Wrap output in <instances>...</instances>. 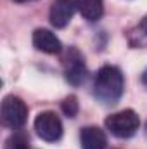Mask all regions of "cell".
<instances>
[{
    "mask_svg": "<svg viewBox=\"0 0 147 149\" xmlns=\"http://www.w3.org/2000/svg\"><path fill=\"white\" fill-rule=\"evenodd\" d=\"M125 80L116 66H102L94 81V94L102 104H116L123 94Z\"/></svg>",
    "mask_w": 147,
    "mask_h": 149,
    "instance_id": "6da1fadb",
    "label": "cell"
},
{
    "mask_svg": "<svg viewBox=\"0 0 147 149\" xmlns=\"http://www.w3.org/2000/svg\"><path fill=\"white\" fill-rule=\"evenodd\" d=\"M139 127H140V118L132 109L114 113L109 118H106V128L114 137H119V139H128L135 135Z\"/></svg>",
    "mask_w": 147,
    "mask_h": 149,
    "instance_id": "7a4b0ae2",
    "label": "cell"
},
{
    "mask_svg": "<svg viewBox=\"0 0 147 149\" xmlns=\"http://www.w3.org/2000/svg\"><path fill=\"white\" fill-rule=\"evenodd\" d=\"M28 120V106L16 95H7L2 102V123L9 128H21Z\"/></svg>",
    "mask_w": 147,
    "mask_h": 149,
    "instance_id": "3957f363",
    "label": "cell"
},
{
    "mask_svg": "<svg viewBox=\"0 0 147 149\" xmlns=\"http://www.w3.org/2000/svg\"><path fill=\"white\" fill-rule=\"evenodd\" d=\"M35 130L38 137L47 142H55L62 137V123L54 111H43L35 118Z\"/></svg>",
    "mask_w": 147,
    "mask_h": 149,
    "instance_id": "277c9868",
    "label": "cell"
},
{
    "mask_svg": "<svg viewBox=\"0 0 147 149\" xmlns=\"http://www.w3.org/2000/svg\"><path fill=\"white\" fill-rule=\"evenodd\" d=\"M76 0H54L50 7V23L55 28H64L76 10Z\"/></svg>",
    "mask_w": 147,
    "mask_h": 149,
    "instance_id": "5b68a950",
    "label": "cell"
},
{
    "mask_svg": "<svg viewBox=\"0 0 147 149\" xmlns=\"http://www.w3.org/2000/svg\"><path fill=\"white\" fill-rule=\"evenodd\" d=\"M33 45H35V49L45 52V54H59L61 49H62L61 40L55 37L50 30H45V28L35 30V33H33Z\"/></svg>",
    "mask_w": 147,
    "mask_h": 149,
    "instance_id": "8992f818",
    "label": "cell"
},
{
    "mask_svg": "<svg viewBox=\"0 0 147 149\" xmlns=\"http://www.w3.org/2000/svg\"><path fill=\"white\" fill-rule=\"evenodd\" d=\"M81 149H106L107 137L99 127H85L80 132Z\"/></svg>",
    "mask_w": 147,
    "mask_h": 149,
    "instance_id": "52a82bcc",
    "label": "cell"
},
{
    "mask_svg": "<svg viewBox=\"0 0 147 149\" xmlns=\"http://www.w3.org/2000/svg\"><path fill=\"white\" fill-rule=\"evenodd\" d=\"M76 7H78L80 14L87 21H97V19H101L102 10H104L102 0H76Z\"/></svg>",
    "mask_w": 147,
    "mask_h": 149,
    "instance_id": "ba28073f",
    "label": "cell"
},
{
    "mask_svg": "<svg viewBox=\"0 0 147 149\" xmlns=\"http://www.w3.org/2000/svg\"><path fill=\"white\" fill-rule=\"evenodd\" d=\"M87 78V68L83 64V59L78 56L76 59H69V64L66 68V80L71 85H81Z\"/></svg>",
    "mask_w": 147,
    "mask_h": 149,
    "instance_id": "9c48e42d",
    "label": "cell"
},
{
    "mask_svg": "<svg viewBox=\"0 0 147 149\" xmlns=\"http://www.w3.org/2000/svg\"><path fill=\"white\" fill-rule=\"evenodd\" d=\"M61 109H62V113H64L68 118H74V116L78 114V99H76L74 95L66 97V99L62 101V104H61Z\"/></svg>",
    "mask_w": 147,
    "mask_h": 149,
    "instance_id": "30bf717a",
    "label": "cell"
},
{
    "mask_svg": "<svg viewBox=\"0 0 147 149\" xmlns=\"http://www.w3.org/2000/svg\"><path fill=\"white\" fill-rule=\"evenodd\" d=\"M9 149H28V137L23 134H16L9 141Z\"/></svg>",
    "mask_w": 147,
    "mask_h": 149,
    "instance_id": "8fae6325",
    "label": "cell"
},
{
    "mask_svg": "<svg viewBox=\"0 0 147 149\" xmlns=\"http://www.w3.org/2000/svg\"><path fill=\"white\" fill-rule=\"evenodd\" d=\"M137 31L140 33L139 35V42H137V47H142V45H146L147 43V16L140 21V24H139V28H137Z\"/></svg>",
    "mask_w": 147,
    "mask_h": 149,
    "instance_id": "7c38bea8",
    "label": "cell"
},
{
    "mask_svg": "<svg viewBox=\"0 0 147 149\" xmlns=\"http://www.w3.org/2000/svg\"><path fill=\"white\" fill-rule=\"evenodd\" d=\"M14 2H17V3H23V2H31V0H14Z\"/></svg>",
    "mask_w": 147,
    "mask_h": 149,
    "instance_id": "4fadbf2b",
    "label": "cell"
},
{
    "mask_svg": "<svg viewBox=\"0 0 147 149\" xmlns=\"http://www.w3.org/2000/svg\"><path fill=\"white\" fill-rule=\"evenodd\" d=\"M142 78H144V83H147V71L144 73V76H142Z\"/></svg>",
    "mask_w": 147,
    "mask_h": 149,
    "instance_id": "5bb4252c",
    "label": "cell"
}]
</instances>
